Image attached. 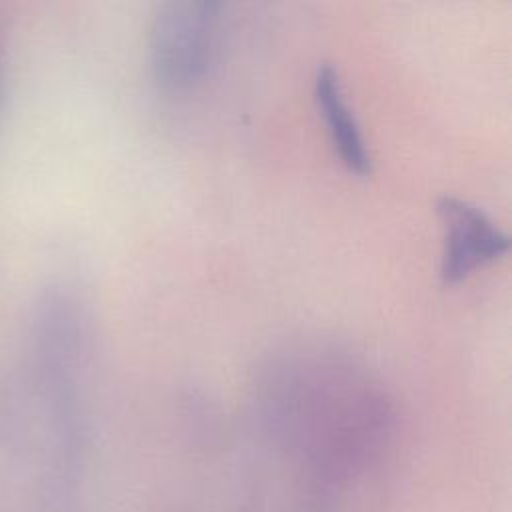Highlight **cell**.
Wrapping results in <instances>:
<instances>
[{
	"instance_id": "6da1fadb",
	"label": "cell",
	"mask_w": 512,
	"mask_h": 512,
	"mask_svg": "<svg viewBox=\"0 0 512 512\" xmlns=\"http://www.w3.org/2000/svg\"><path fill=\"white\" fill-rule=\"evenodd\" d=\"M224 28V4L170 0L156 8L150 26V68L170 92L200 84L216 62Z\"/></svg>"
},
{
	"instance_id": "7a4b0ae2",
	"label": "cell",
	"mask_w": 512,
	"mask_h": 512,
	"mask_svg": "<svg viewBox=\"0 0 512 512\" xmlns=\"http://www.w3.org/2000/svg\"><path fill=\"white\" fill-rule=\"evenodd\" d=\"M442 224L440 278L458 284L510 250V236L474 202L446 194L438 200Z\"/></svg>"
},
{
	"instance_id": "3957f363",
	"label": "cell",
	"mask_w": 512,
	"mask_h": 512,
	"mask_svg": "<svg viewBox=\"0 0 512 512\" xmlns=\"http://www.w3.org/2000/svg\"><path fill=\"white\" fill-rule=\"evenodd\" d=\"M312 96L338 160L352 174H370L372 154L362 124L348 100L338 68L330 62L318 64L312 82Z\"/></svg>"
}]
</instances>
